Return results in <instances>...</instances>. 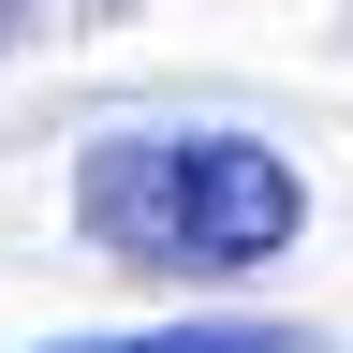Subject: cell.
<instances>
[{"label": "cell", "instance_id": "7a4b0ae2", "mask_svg": "<svg viewBox=\"0 0 353 353\" xmlns=\"http://www.w3.org/2000/svg\"><path fill=\"white\" fill-rule=\"evenodd\" d=\"M74 353H294V324H176V339H74Z\"/></svg>", "mask_w": 353, "mask_h": 353}, {"label": "cell", "instance_id": "6da1fadb", "mask_svg": "<svg viewBox=\"0 0 353 353\" xmlns=\"http://www.w3.org/2000/svg\"><path fill=\"white\" fill-rule=\"evenodd\" d=\"M294 162L250 148V132H103V148L74 162V236L103 265H265L294 250Z\"/></svg>", "mask_w": 353, "mask_h": 353}, {"label": "cell", "instance_id": "3957f363", "mask_svg": "<svg viewBox=\"0 0 353 353\" xmlns=\"http://www.w3.org/2000/svg\"><path fill=\"white\" fill-rule=\"evenodd\" d=\"M0 44H15V0H0Z\"/></svg>", "mask_w": 353, "mask_h": 353}]
</instances>
